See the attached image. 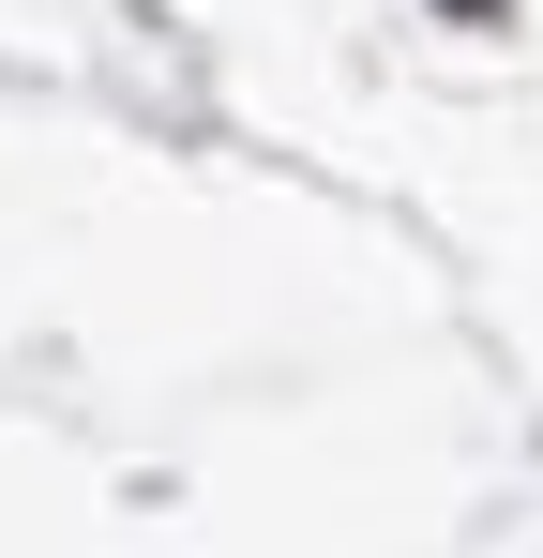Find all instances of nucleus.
<instances>
[{
  "mask_svg": "<svg viewBox=\"0 0 543 558\" xmlns=\"http://www.w3.org/2000/svg\"><path fill=\"white\" fill-rule=\"evenodd\" d=\"M452 15H483V0H452Z\"/></svg>",
  "mask_w": 543,
  "mask_h": 558,
  "instance_id": "nucleus-1",
  "label": "nucleus"
}]
</instances>
